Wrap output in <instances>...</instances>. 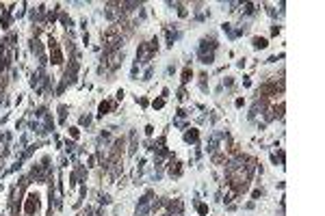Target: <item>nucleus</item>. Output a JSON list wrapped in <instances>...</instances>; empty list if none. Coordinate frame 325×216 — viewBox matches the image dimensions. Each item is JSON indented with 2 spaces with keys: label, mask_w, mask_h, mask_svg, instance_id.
I'll list each match as a JSON object with an SVG mask.
<instances>
[{
  "label": "nucleus",
  "mask_w": 325,
  "mask_h": 216,
  "mask_svg": "<svg viewBox=\"0 0 325 216\" xmlns=\"http://www.w3.org/2000/svg\"><path fill=\"white\" fill-rule=\"evenodd\" d=\"M108 108H111V104H108V102H102V104H100V115H106Z\"/></svg>",
  "instance_id": "obj_2"
},
{
  "label": "nucleus",
  "mask_w": 325,
  "mask_h": 216,
  "mask_svg": "<svg viewBox=\"0 0 325 216\" xmlns=\"http://www.w3.org/2000/svg\"><path fill=\"white\" fill-rule=\"evenodd\" d=\"M254 45H256V48H265V45H267V39H254Z\"/></svg>",
  "instance_id": "obj_3"
},
{
  "label": "nucleus",
  "mask_w": 325,
  "mask_h": 216,
  "mask_svg": "<svg viewBox=\"0 0 325 216\" xmlns=\"http://www.w3.org/2000/svg\"><path fill=\"white\" fill-rule=\"evenodd\" d=\"M187 141H197V132H195V130L187 134Z\"/></svg>",
  "instance_id": "obj_6"
},
{
  "label": "nucleus",
  "mask_w": 325,
  "mask_h": 216,
  "mask_svg": "<svg viewBox=\"0 0 325 216\" xmlns=\"http://www.w3.org/2000/svg\"><path fill=\"white\" fill-rule=\"evenodd\" d=\"M37 207H39V197H37V195H30V197H28V203H26V212H28V214H33Z\"/></svg>",
  "instance_id": "obj_1"
},
{
  "label": "nucleus",
  "mask_w": 325,
  "mask_h": 216,
  "mask_svg": "<svg viewBox=\"0 0 325 216\" xmlns=\"http://www.w3.org/2000/svg\"><path fill=\"white\" fill-rule=\"evenodd\" d=\"M173 164H176V167L169 169V173H171V175H180V167H178V162H173Z\"/></svg>",
  "instance_id": "obj_4"
},
{
  "label": "nucleus",
  "mask_w": 325,
  "mask_h": 216,
  "mask_svg": "<svg viewBox=\"0 0 325 216\" xmlns=\"http://www.w3.org/2000/svg\"><path fill=\"white\" fill-rule=\"evenodd\" d=\"M189 78H191V69H184V74H182V80H184V82H187Z\"/></svg>",
  "instance_id": "obj_7"
},
{
  "label": "nucleus",
  "mask_w": 325,
  "mask_h": 216,
  "mask_svg": "<svg viewBox=\"0 0 325 216\" xmlns=\"http://www.w3.org/2000/svg\"><path fill=\"white\" fill-rule=\"evenodd\" d=\"M5 87H7V76H5V74H0V91H2Z\"/></svg>",
  "instance_id": "obj_5"
}]
</instances>
